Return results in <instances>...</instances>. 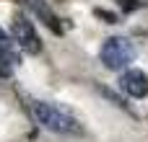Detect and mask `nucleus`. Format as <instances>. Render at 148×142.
Segmentation results:
<instances>
[{
	"label": "nucleus",
	"mask_w": 148,
	"mask_h": 142,
	"mask_svg": "<svg viewBox=\"0 0 148 142\" xmlns=\"http://www.w3.org/2000/svg\"><path fill=\"white\" fill-rule=\"evenodd\" d=\"M120 85H122V91H125L127 96H133V98H146L148 96V75L143 70H127V72L122 75Z\"/></svg>",
	"instance_id": "obj_4"
},
{
	"label": "nucleus",
	"mask_w": 148,
	"mask_h": 142,
	"mask_svg": "<svg viewBox=\"0 0 148 142\" xmlns=\"http://www.w3.org/2000/svg\"><path fill=\"white\" fill-rule=\"evenodd\" d=\"M99 57H101L104 67H109V70H122V67H127V65L135 60V47H133V41L125 39V36H109V39L101 44Z\"/></svg>",
	"instance_id": "obj_2"
},
{
	"label": "nucleus",
	"mask_w": 148,
	"mask_h": 142,
	"mask_svg": "<svg viewBox=\"0 0 148 142\" xmlns=\"http://www.w3.org/2000/svg\"><path fill=\"white\" fill-rule=\"evenodd\" d=\"M26 109H29L31 119L36 124L47 127L49 132H57V135H81L83 132V127H81V122L75 116H70L68 111L47 103V101H29Z\"/></svg>",
	"instance_id": "obj_1"
},
{
	"label": "nucleus",
	"mask_w": 148,
	"mask_h": 142,
	"mask_svg": "<svg viewBox=\"0 0 148 142\" xmlns=\"http://www.w3.org/2000/svg\"><path fill=\"white\" fill-rule=\"evenodd\" d=\"M10 31H13V39H16L18 49H23L26 54H39L42 52V41H39V36H36V31H34V26H31V21L26 16L18 13L13 18Z\"/></svg>",
	"instance_id": "obj_3"
},
{
	"label": "nucleus",
	"mask_w": 148,
	"mask_h": 142,
	"mask_svg": "<svg viewBox=\"0 0 148 142\" xmlns=\"http://www.w3.org/2000/svg\"><path fill=\"white\" fill-rule=\"evenodd\" d=\"M114 3H117V8H122V13H135L143 5V0H114Z\"/></svg>",
	"instance_id": "obj_7"
},
{
	"label": "nucleus",
	"mask_w": 148,
	"mask_h": 142,
	"mask_svg": "<svg viewBox=\"0 0 148 142\" xmlns=\"http://www.w3.org/2000/svg\"><path fill=\"white\" fill-rule=\"evenodd\" d=\"M94 16H96V18H104V23H117V16L109 13V10H104V8H96Z\"/></svg>",
	"instance_id": "obj_8"
},
{
	"label": "nucleus",
	"mask_w": 148,
	"mask_h": 142,
	"mask_svg": "<svg viewBox=\"0 0 148 142\" xmlns=\"http://www.w3.org/2000/svg\"><path fill=\"white\" fill-rule=\"evenodd\" d=\"M26 5H29V10L34 13V16H39V21L52 31V34H62V23H60V18L52 13V8L44 3V0H23Z\"/></svg>",
	"instance_id": "obj_5"
},
{
	"label": "nucleus",
	"mask_w": 148,
	"mask_h": 142,
	"mask_svg": "<svg viewBox=\"0 0 148 142\" xmlns=\"http://www.w3.org/2000/svg\"><path fill=\"white\" fill-rule=\"evenodd\" d=\"M13 47H18V44H16V39H10V36L0 28V49H13Z\"/></svg>",
	"instance_id": "obj_9"
},
{
	"label": "nucleus",
	"mask_w": 148,
	"mask_h": 142,
	"mask_svg": "<svg viewBox=\"0 0 148 142\" xmlns=\"http://www.w3.org/2000/svg\"><path fill=\"white\" fill-rule=\"evenodd\" d=\"M18 62H21V57H18L16 47L13 49H0V78H10L13 70L18 67Z\"/></svg>",
	"instance_id": "obj_6"
}]
</instances>
